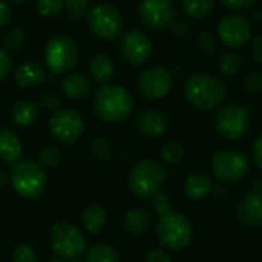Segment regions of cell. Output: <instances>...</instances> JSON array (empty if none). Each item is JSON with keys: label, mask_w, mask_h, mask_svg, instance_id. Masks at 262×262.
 <instances>
[{"label": "cell", "mask_w": 262, "mask_h": 262, "mask_svg": "<svg viewBox=\"0 0 262 262\" xmlns=\"http://www.w3.org/2000/svg\"><path fill=\"white\" fill-rule=\"evenodd\" d=\"M184 93L193 106L202 111H208L219 106L225 100L227 86L221 77L211 73L198 71L185 79Z\"/></svg>", "instance_id": "obj_1"}, {"label": "cell", "mask_w": 262, "mask_h": 262, "mask_svg": "<svg viewBox=\"0 0 262 262\" xmlns=\"http://www.w3.org/2000/svg\"><path fill=\"white\" fill-rule=\"evenodd\" d=\"M133 96L120 85L103 83L93 97L94 114L108 123L122 122L133 111Z\"/></svg>", "instance_id": "obj_2"}, {"label": "cell", "mask_w": 262, "mask_h": 262, "mask_svg": "<svg viewBox=\"0 0 262 262\" xmlns=\"http://www.w3.org/2000/svg\"><path fill=\"white\" fill-rule=\"evenodd\" d=\"M156 237L162 247L179 251L190 245L193 237V227L190 219L176 210H168L158 214L156 221Z\"/></svg>", "instance_id": "obj_3"}, {"label": "cell", "mask_w": 262, "mask_h": 262, "mask_svg": "<svg viewBox=\"0 0 262 262\" xmlns=\"http://www.w3.org/2000/svg\"><path fill=\"white\" fill-rule=\"evenodd\" d=\"M165 167L153 159H142L133 165L128 174V187L136 198L150 199L159 193L167 181Z\"/></svg>", "instance_id": "obj_4"}, {"label": "cell", "mask_w": 262, "mask_h": 262, "mask_svg": "<svg viewBox=\"0 0 262 262\" xmlns=\"http://www.w3.org/2000/svg\"><path fill=\"white\" fill-rule=\"evenodd\" d=\"M10 182L19 196L25 199H37L47 190L48 176L39 162L19 161L10 173Z\"/></svg>", "instance_id": "obj_5"}, {"label": "cell", "mask_w": 262, "mask_h": 262, "mask_svg": "<svg viewBox=\"0 0 262 262\" xmlns=\"http://www.w3.org/2000/svg\"><path fill=\"white\" fill-rule=\"evenodd\" d=\"M50 245L57 256L74 259L85 253L86 236L76 224L70 221H57L50 230Z\"/></svg>", "instance_id": "obj_6"}, {"label": "cell", "mask_w": 262, "mask_h": 262, "mask_svg": "<svg viewBox=\"0 0 262 262\" xmlns=\"http://www.w3.org/2000/svg\"><path fill=\"white\" fill-rule=\"evenodd\" d=\"M79 62V48L76 42L65 34L50 37L45 48V65L50 77L71 71Z\"/></svg>", "instance_id": "obj_7"}, {"label": "cell", "mask_w": 262, "mask_h": 262, "mask_svg": "<svg viewBox=\"0 0 262 262\" xmlns=\"http://www.w3.org/2000/svg\"><path fill=\"white\" fill-rule=\"evenodd\" d=\"M48 126L56 141L63 145L76 144L82 138L85 129L82 114L70 106H60L53 111L48 120Z\"/></svg>", "instance_id": "obj_8"}, {"label": "cell", "mask_w": 262, "mask_h": 262, "mask_svg": "<svg viewBox=\"0 0 262 262\" xmlns=\"http://www.w3.org/2000/svg\"><path fill=\"white\" fill-rule=\"evenodd\" d=\"M211 171L224 184L237 182L248 171V158L239 148L219 150L211 159Z\"/></svg>", "instance_id": "obj_9"}, {"label": "cell", "mask_w": 262, "mask_h": 262, "mask_svg": "<svg viewBox=\"0 0 262 262\" xmlns=\"http://www.w3.org/2000/svg\"><path fill=\"white\" fill-rule=\"evenodd\" d=\"M86 20L93 34L102 40H113L123 30V17L120 11L110 4L93 7L86 13Z\"/></svg>", "instance_id": "obj_10"}, {"label": "cell", "mask_w": 262, "mask_h": 262, "mask_svg": "<svg viewBox=\"0 0 262 262\" xmlns=\"http://www.w3.org/2000/svg\"><path fill=\"white\" fill-rule=\"evenodd\" d=\"M214 129L225 141L241 139L248 126V111L242 105L227 103L214 114Z\"/></svg>", "instance_id": "obj_11"}, {"label": "cell", "mask_w": 262, "mask_h": 262, "mask_svg": "<svg viewBox=\"0 0 262 262\" xmlns=\"http://www.w3.org/2000/svg\"><path fill=\"white\" fill-rule=\"evenodd\" d=\"M138 88L147 100H159L173 88V73L161 65L145 68L138 80Z\"/></svg>", "instance_id": "obj_12"}, {"label": "cell", "mask_w": 262, "mask_h": 262, "mask_svg": "<svg viewBox=\"0 0 262 262\" xmlns=\"http://www.w3.org/2000/svg\"><path fill=\"white\" fill-rule=\"evenodd\" d=\"M138 17L148 28H168L176 19L174 2L173 0H141L138 7Z\"/></svg>", "instance_id": "obj_13"}, {"label": "cell", "mask_w": 262, "mask_h": 262, "mask_svg": "<svg viewBox=\"0 0 262 262\" xmlns=\"http://www.w3.org/2000/svg\"><path fill=\"white\" fill-rule=\"evenodd\" d=\"M119 51L129 65H144L153 56V42L139 30H128L120 37Z\"/></svg>", "instance_id": "obj_14"}, {"label": "cell", "mask_w": 262, "mask_h": 262, "mask_svg": "<svg viewBox=\"0 0 262 262\" xmlns=\"http://www.w3.org/2000/svg\"><path fill=\"white\" fill-rule=\"evenodd\" d=\"M217 37L228 48H239L251 37V24L242 14H228L217 25Z\"/></svg>", "instance_id": "obj_15"}, {"label": "cell", "mask_w": 262, "mask_h": 262, "mask_svg": "<svg viewBox=\"0 0 262 262\" xmlns=\"http://www.w3.org/2000/svg\"><path fill=\"white\" fill-rule=\"evenodd\" d=\"M168 126V117L162 110L148 108L141 111L135 119V128L138 133L148 139H156L162 136Z\"/></svg>", "instance_id": "obj_16"}, {"label": "cell", "mask_w": 262, "mask_h": 262, "mask_svg": "<svg viewBox=\"0 0 262 262\" xmlns=\"http://www.w3.org/2000/svg\"><path fill=\"white\" fill-rule=\"evenodd\" d=\"M236 216L242 227L257 228L262 225V196L248 191L236 204Z\"/></svg>", "instance_id": "obj_17"}, {"label": "cell", "mask_w": 262, "mask_h": 262, "mask_svg": "<svg viewBox=\"0 0 262 262\" xmlns=\"http://www.w3.org/2000/svg\"><path fill=\"white\" fill-rule=\"evenodd\" d=\"M91 90L93 83L83 73H70L60 83L62 94L73 102L85 100L90 96Z\"/></svg>", "instance_id": "obj_18"}, {"label": "cell", "mask_w": 262, "mask_h": 262, "mask_svg": "<svg viewBox=\"0 0 262 262\" xmlns=\"http://www.w3.org/2000/svg\"><path fill=\"white\" fill-rule=\"evenodd\" d=\"M45 77H47V73L43 67L33 60L20 63L14 70V82L22 90H33L39 86L40 83H43Z\"/></svg>", "instance_id": "obj_19"}, {"label": "cell", "mask_w": 262, "mask_h": 262, "mask_svg": "<svg viewBox=\"0 0 262 262\" xmlns=\"http://www.w3.org/2000/svg\"><path fill=\"white\" fill-rule=\"evenodd\" d=\"M153 224V214L148 208L136 207L125 213L122 227L131 236H142L148 231Z\"/></svg>", "instance_id": "obj_20"}, {"label": "cell", "mask_w": 262, "mask_h": 262, "mask_svg": "<svg viewBox=\"0 0 262 262\" xmlns=\"http://www.w3.org/2000/svg\"><path fill=\"white\" fill-rule=\"evenodd\" d=\"M22 142L14 131L0 128V161L5 164H16L22 159Z\"/></svg>", "instance_id": "obj_21"}, {"label": "cell", "mask_w": 262, "mask_h": 262, "mask_svg": "<svg viewBox=\"0 0 262 262\" xmlns=\"http://www.w3.org/2000/svg\"><path fill=\"white\" fill-rule=\"evenodd\" d=\"M213 188H214L213 181L205 173H193L185 179V184H184V190L187 196L193 201L205 199L207 196L213 193Z\"/></svg>", "instance_id": "obj_22"}, {"label": "cell", "mask_w": 262, "mask_h": 262, "mask_svg": "<svg viewBox=\"0 0 262 262\" xmlns=\"http://www.w3.org/2000/svg\"><path fill=\"white\" fill-rule=\"evenodd\" d=\"M39 117V103L33 99H20L11 108V119L19 126H30Z\"/></svg>", "instance_id": "obj_23"}, {"label": "cell", "mask_w": 262, "mask_h": 262, "mask_svg": "<svg viewBox=\"0 0 262 262\" xmlns=\"http://www.w3.org/2000/svg\"><path fill=\"white\" fill-rule=\"evenodd\" d=\"M83 228L91 234H99L106 224V211L100 204H90L82 211Z\"/></svg>", "instance_id": "obj_24"}, {"label": "cell", "mask_w": 262, "mask_h": 262, "mask_svg": "<svg viewBox=\"0 0 262 262\" xmlns=\"http://www.w3.org/2000/svg\"><path fill=\"white\" fill-rule=\"evenodd\" d=\"M90 74L99 83H108L114 76V65L106 54H96L90 60Z\"/></svg>", "instance_id": "obj_25"}, {"label": "cell", "mask_w": 262, "mask_h": 262, "mask_svg": "<svg viewBox=\"0 0 262 262\" xmlns=\"http://www.w3.org/2000/svg\"><path fill=\"white\" fill-rule=\"evenodd\" d=\"M244 68V59L236 51H225L217 59V71L222 77L234 79Z\"/></svg>", "instance_id": "obj_26"}, {"label": "cell", "mask_w": 262, "mask_h": 262, "mask_svg": "<svg viewBox=\"0 0 262 262\" xmlns=\"http://www.w3.org/2000/svg\"><path fill=\"white\" fill-rule=\"evenodd\" d=\"M85 262H120V256L113 245L97 242L88 248L85 254Z\"/></svg>", "instance_id": "obj_27"}, {"label": "cell", "mask_w": 262, "mask_h": 262, "mask_svg": "<svg viewBox=\"0 0 262 262\" xmlns=\"http://www.w3.org/2000/svg\"><path fill=\"white\" fill-rule=\"evenodd\" d=\"M184 156H185V148H184L182 142H179L178 139H168L161 145L159 158H161L162 164H165V165H176V164L182 162Z\"/></svg>", "instance_id": "obj_28"}, {"label": "cell", "mask_w": 262, "mask_h": 262, "mask_svg": "<svg viewBox=\"0 0 262 262\" xmlns=\"http://www.w3.org/2000/svg\"><path fill=\"white\" fill-rule=\"evenodd\" d=\"M181 8L191 19H204L213 11L214 0H181Z\"/></svg>", "instance_id": "obj_29"}, {"label": "cell", "mask_w": 262, "mask_h": 262, "mask_svg": "<svg viewBox=\"0 0 262 262\" xmlns=\"http://www.w3.org/2000/svg\"><path fill=\"white\" fill-rule=\"evenodd\" d=\"M91 155L96 161L108 164L114 158V145L105 136H96L91 141Z\"/></svg>", "instance_id": "obj_30"}, {"label": "cell", "mask_w": 262, "mask_h": 262, "mask_svg": "<svg viewBox=\"0 0 262 262\" xmlns=\"http://www.w3.org/2000/svg\"><path fill=\"white\" fill-rule=\"evenodd\" d=\"M62 148L57 144H47L43 145L39 153H37V162L43 168H54L60 164L62 161Z\"/></svg>", "instance_id": "obj_31"}, {"label": "cell", "mask_w": 262, "mask_h": 262, "mask_svg": "<svg viewBox=\"0 0 262 262\" xmlns=\"http://www.w3.org/2000/svg\"><path fill=\"white\" fill-rule=\"evenodd\" d=\"M37 11L43 17L56 19L62 14L65 5L63 0H37Z\"/></svg>", "instance_id": "obj_32"}, {"label": "cell", "mask_w": 262, "mask_h": 262, "mask_svg": "<svg viewBox=\"0 0 262 262\" xmlns=\"http://www.w3.org/2000/svg\"><path fill=\"white\" fill-rule=\"evenodd\" d=\"M63 5L73 20H80L88 13L90 0H63Z\"/></svg>", "instance_id": "obj_33"}, {"label": "cell", "mask_w": 262, "mask_h": 262, "mask_svg": "<svg viewBox=\"0 0 262 262\" xmlns=\"http://www.w3.org/2000/svg\"><path fill=\"white\" fill-rule=\"evenodd\" d=\"M13 262H39V256L31 245L19 244L13 250Z\"/></svg>", "instance_id": "obj_34"}, {"label": "cell", "mask_w": 262, "mask_h": 262, "mask_svg": "<svg viewBox=\"0 0 262 262\" xmlns=\"http://www.w3.org/2000/svg\"><path fill=\"white\" fill-rule=\"evenodd\" d=\"M24 42H25V34L20 28H16V27L7 33L5 40H4L5 50H8V51H17L19 48H22Z\"/></svg>", "instance_id": "obj_35"}, {"label": "cell", "mask_w": 262, "mask_h": 262, "mask_svg": "<svg viewBox=\"0 0 262 262\" xmlns=\"http://www.w3.org/2000/svg\"><path fill=\"white\" fill-rule=\"evenodd\" d=\"M198 45L204 54L210 56L216 51V36L208 30H204L198 36Z\"/></svg>", "instance_id": "obj_36"}, {"label": "cell", "mask_w": 262, "mask_h": 262, "mask_svg": "<svg viewBox=\"0 0 262 262\" xmlns=\"http://www.w3.org/2000/svg\"><path fill=\"white\" fill-rule=\"evenodd\" d=\"M150 201H151V208L158 214H162V213L168 211L170 207H171V196L168 193L162 191V190L159 193H156L155 196H151Z\"/></svg>", "instance_id": "obj_37"}, {"label": "cell", "mask_w": 262, "mask_h": 262, "mask_svg": "<svg viewBox=\"0 0 262 262\" xmlns=\"http://www.w3.org/2000/svg\"><path fill=\"white\" fill-rule=\"evenodd\" d=\"M244 88L248 94H260L262 93V71L250 73L244 80Z\"/></svg>", "instance_id": "obj_38"}, {"label": "cell", "mask_w": 262, "mask_h": 262, "mask_svg": "<svg viewBox=\"0 0 262 262\" xmlns=\"http://www.w3.org/2000/svg\"><path fill=\"white\" fill-rule=\"evenodd\" d=\"M13 70V57L11 53L5 48H0V80H4L10 76Z\"/></svg>", "instance_id": "obj_39"}, {"label": "cell", "mask_w": 262, "mask_h": 262, "mask_svg": "<svg viewBox=\"0 0 262 262\" xmlns=\"http://www.w3.org/2000/svg\"><path fill=\"white\" fill-rule=\"evenodd\" d=\"M40 105L47 111L53 113L57 108H60V96L57 93H54V91H47V93H43L40 96Z\"/></svg>", "instance_id": "obj_40"}, {"label": "cell", "mask_w": 262, "mask_h": 262, "mask_svg": "<svg viewBox=\"0 0 262 262\" xmlns=\"http://www.w3.org/2000/svg\"><path fill=\"white\" fill-rule=\"evenodd\" d=\"M219 2L231 11H244L251 8L256 4V0H219Z\"/></svg>", "instance_id": "obj_41"}, {"label": "cell", "mask_w": 262, "mask_h": 262, "mask_svg": "<svg viewBox=\"0 0 262 262\" xmlns=\"http://www.w3.org/2000/svg\"><path fill=\"white\" fill-rule=\"evenodd\" d=\"M144 262H171V256L165 250L155 248V250H150L145 254Z\"/></svg>", "instance_id": "obj_42"}, {"label": "cell", "mask_w": 262, "mask_h": 262, "mask_svg": "<svg viewBox=\"0 0 262 262\" xmlns=\"http://www.w3.org/2000/svg\"><path fill=\"white\" fill-rule=\"evenodd\" d=\"M11 17H13V11L10 4L5 2V0H0V30L11 24Z\"/></svg>", "instance_id": "obj_43"}, {"label": "cell", "mask_w": 262, "mask_h": 262, "mask_svg": "<svg viewBox=\"0 0 262 262\" xmlns=\"http://www.w3.org/2000/svg\"><path fill=\"white\" fill-rule=\"evenodd\" d=\"M250 53H251L253 60L262 67V36H257L253 39L251 47H250Z\"/></svg>", "instance_id": "obj_44"}, {"label": "cell", "mask_w": 262, "mask_h": 262, "mask_svg": "<svg viewBox=\"0 0 262 262\" xmlns=\"http://www.w3.org/2000/svg\"><path fill=\"white\" fill-rule=\"evenodd\" d=\"M251 158H253V162L254 165L262 170V135L253 142V147H251Z\"/></svg>", "instance_id": "obj_45"}, {"label": "cell", "mask_w": 262, "mask_h": 262, "mask_svg": "<svg viewBox=\"0 0 262 262\" xmlns=\"http://www.w3.org/2000/svg\"><path fill=\"white\" fill-rule=\"evenodd\" d=\"M173 33L174 36H178L179 39H185L191 34V25L185 20H179L173 25Z\"/></svg>", "instance_id": "obj_46"}, {"label": "cell", "mask_w": 262, "mask_h": 262, "mask_svg": "<svg viewBox=\"0 0 262 262\" xmlns=\"http://www.w3.org/2000/svg\"><path fill=\"white\" fill-rule=\"evenodd\" d=\"M250 190L262 196V176L254 178V179L251 181V184H250Z\"/></svg>", "instance_id": "obj_47"}, {"label": "cell", "mask_w": 262, "mask_h": 262, "mask_svg": "<svg viewBox=\"0 0 262 262\" xmlns=\"http://www.w3.org/2000/svg\"><path fill=\"white\" fill-rule=\"evenodd\" d=\"M8 182H10V176L5 171H0V191L7 188Z\"/></svg>", "instance_id": "obj_48"}, {"label": "cell", "mask_w": 262, "mask_h": 262, "mask_svg": "<svg viewBox=\"0 0 262 262\" xmlns=\"http://www.w3.org/2000/svg\"><path fill=\"white\" fill-rule=\"evenodd\" d=\"M185 62H182V60H179V62H174L173 63V71L174 73H179V71H184L185 70Z\"/></svg>", "instance_id": "obj_49"}, {"label": "cell", "mask_w": 262, "mask_h": 262, "mask_svg": "<svg viewBox=\"0 0 262 262\" xmlns=\"http://www.w3.org/2000/svg\"><path fill=\"white\" fill-rule=\"evenodd\" d=\"M213 191H214L216 198H221V196L225 194V190H224V188H213Z\"/></svg>", "instance_id": "obj_50"}, {"label": "cell", "mask_w": 262, "mask_h": 262, "mask_svg": "<svg viewBox=\"0 0 262 262\" xmlns=\"http://www.w3.org/2000/svg\"><path fill=\"white\" fill-rule=\"evenodd\" d=\"M10 2H13V4H24V2H27V0H10Z\"/></svg>", "instance_id": "obj_51"}, {"label": "cell", "mask_w": 262, "mask_h": 262, "mask_svg": "<svg viewBox=\"0 0 262 262\" xmlns=\"http://www.w3.org/2000/svg\"><path fill=\"white\" fill-rule=\"evenodd\" d=\"M50 262H65V260H62V259H51Z\"/></svg>", "instance_id": "obj_52"}]
</instances>
